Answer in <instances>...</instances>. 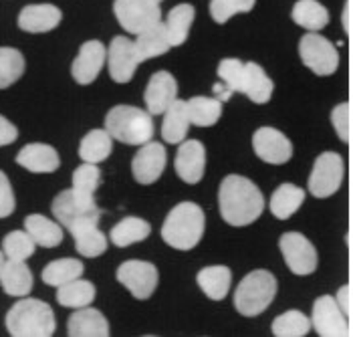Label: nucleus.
<instances>
[{"label":"nucleus","instance_id":"nucleus-1","mask_svg":"<svg viewBox=\"0 0 353 337\" xmlns=\"http://www.w3.org/2000/svg\"><path fill=\"white\" fill-rule=\"evenodd\" d=\"M218 206L226 225L248 226L259 221V216L263 214L265 198L252 180L239 174H230L220 184Z\"/></svg>","mask_w":353,"mask_h":337},{"label":"nucleus","instance_id":"nucleus-2","mask_svg":"<svg viewBox=\"0 0 353 337\" xmlns=\"http://www.w3.org/2000/svg\"><path fill=\"white\" fill-rule=\"evenodd\" d=\"M206 216L194 202H180L170 210L162 226L163 243L176 251H192L204 236Z\"/></svg>","mask_w":353,"mask_h":337},{"label":"nucleus","instance_id":"nucleus-3","mask_svg":"<svg viewBox=\"0 0 353 337\" xmlns=\"http://www.w3.org/2000/svg\"><path fill=\"white\" fill-rule=\"evenodd\" d=\"M6 329L12 337H51L57 329L51 305L21 297L6 313Z\"/></svg>","mask_w":353,"mask_h":337},{"label":"nucleus","instance_id":"nucleus-4","mask_svg":"<svg viewBox=\"0 0 353 337\" xmlns=\"http://www.w3.org/2000/svg\"><path fill=\"white\" fill-rule=\"evenodd\" d=\"M105 130L111 138L128 145H143L154 140L152 113L134 105H115L105 115Z\"/></svg>","mask_w":353,"mask_h":337},{"label":"nucleus","instance_id":"nucleus-5","mask_svg":"<svg viewBox=\"0 0 353 337\" xmlns=\"http://www.w3.org/2000/svg\"><path fill=\"white\" fill-rule=\"evenodd\" d=\"M276 279L274 275L259 269L248 273L234 293V307L245 317H256L271 307L276 297Z\"/></svg>","mask_w":353,"mask_h":337},{"label":"nucleus","instance_id":"nucleus-6","mask_svg":"<svg viewBox=\"0 0 353 337\" xmlns=\"http://www.w3.org/2000/svg\"><path fill=\"white\" fill-rule=\"evenodd\" d=\"M51 210H53L54 218L69 232L75 230L77 226L99 223V218H101V210L95 204V198L83 196L73 188L57 194L51 204Z\"/></svg>","mask_w":353,"mask_h":337},{"label":"nucleus","instance_id":"nucleus-7","mask_svg":"<svg viewBox=\"0 0 353 337\" xmlns=\"http://www.w3.org/2000/svg\"><path fill=\"white\" fill-rule=\"evenodd\" d=\"M113 12L121 28L134 37L162 21L160 4L154 0H115Z\"/></svg>","mask_w":353,"mask_h":337},{"label":"nucleus","instance_id":"nucleus-8","mask_svg":"<svg viewBox=\"0 0 353 337\" xmlns=\"http://www.w3.org/2000/svg\"><path fill=\"white\" fill-rule=\"evenodd\" d=\"M299 57L303 65L319 77H329L339 67L337 49L319 32H307L299 41Z\"/></svg>","mask_w":353,"mask_h":337},{"label":"nucleus","instance_id":"nucleus-9","mask_svg":"<svg viewBox=\"0 0 353 337\" xmlns=\"http://www.w3.org/2000/svg\"><path fill=\"white\" fill-rule=\"evenodd\" d=\"M345 164L343 158L335 152H323L317 156L311 176H309V192L315 198L333 196L343 182Z\"/></svg>","mask_w":353,"mask_h":337},{"label":"nucleus","instance_id":"nucleus-10","mask_svg":"<svg viewBox=\"0 0 353 337\" xmlns=\"http://www.w3.org/2000/svg\"><path fill=\"white\" fill-rule=\"evenodd\" d=\"M279 249L293 275H311L317 269V251L313 243L301 232H285L279 241Z\"/></svg>","mask_w":353,"mask_h":337},{"label":"nucleus","instance_id":"nucleus-11","mask_svg":"<svg viewBox=\"0 0 353 337\" xmlns=\"http://www.w3.org/2000/svg\"><path fill=\"white\" fill-rule=\"evenodd\" d=\"M117 281L121 283L136 299L145 301L154 295L160 275L156 265L148 261H125L117 269Z\"/></svg>","mask_w":353,"mask_h":337},{"label":"nucleus","instance_id":"nucleus-12","mask_svg":"<svg viewBox=\"0 0 353 337\" xmlns=\"http://www.w3.org/2000/svg\"><path fill=\"white\" fill-rule=\"evenodd\" d=\"M141 63L136 41L128 37H113L108 49V65L109 75L115 83H130Z\"/></svg>","mask_w":353,"mask_h":337},{"label":"nucleus","instance_id":"nucleus-13","mask_svg":"<svg viewBox=\"0 0 353 337\" xmlns=\"http://www.w3.org/2000/svg\"><path fill=\"white\" fill-rule=\"evenodd\" d=\"M311 325L321 337H345L350 336L347 315L337 305L335 297L323 295L313 303Z\"/></svg>","mask_w":353,"mask_h":337},{"label":"nucleus","instance_id":"nucleus-14","mask_svg":"<svg viewBox=\"0 0 353 337\" xmlns=\"http://www.w3.org/2000/svg\"><path fill=\"white\" fill-rule=\"evenodd\" d=\"M252 147L263 162L272 166L287 164L293 158L291 140L274 127H259L252 136Z\"/></svg>","mask_w":353,"mask_h":337},{"label":"nucleus","instance_id":"nucleus-15","mask_svg":"<svg viewBox=\"0 0 353 337\" xmlns=\"http://www.w3.org/2000/svg\"><path fill=\"white\" fill-rule=\"evenodd\" d=\"M163 168H165V150L160 141H148L139 145L132 162V172H134L136 182L143 186L154 184L162 178Z\"/></svg>","mask_w":353,"mask_h":337},{"label":"nucleus","instance_id":"nucleus-16","mask_svg":"<svg viewBox=\"0 0 353 337\" xmlns=\"http://www.w3.org/2000/svg\"><path fill=\"white\" fill-rule=\"evenodd\" d=\"M108 61V49L101 41H87L83 43L79 53L73 61L71 75L79 85H91L101 73Z\"/></svg>","mask_w":353,"mask_h":337},{"label":"nucleus","instance_id":"nucleus-17","mask_svg":"<svg viewBox=\"0 0 353 337\" xmlns=\"http://www.w3.org/2000/svg\"><path fill=\"white\" fill-rule=\"evenodd\" d=\"M176 174L186 184H198L206 170V150L198 140H184L174 160Z\"/></svg>","mask_w":353,"mask_h":337},{"label":"nucleus","instance_id":"nucleus-18","mask_svg":"<svg viewBox=\"0 0 353 337\" xmlns=\"http://www.w3.org/2000/svg\"><path fill=\"white\" fill-rule=\"evenodd\" d=\"M178 99V81L172 73L168 71H158L152 75V79L148 81L145 93H143V101L145 108L152 115H163L165 110Z\"/></svg>","mask_w":353,"mask_h":337},{"label":"nucleus","instance_id":"nucleus-19","mask_svg":"<svg viewBox=\"0 0 353 337\" xmlns=\"http://www.w3.org/2000/svg\"><path fill=\"white\" fill-rule=\"evenodd\" d=\"M17 164L32 174H53L61 166V158L49 143H28L17 154Z\"/></svg>","mask_w":353,"mask_h":337},{"label":"nucleus","instance_id":"nucleus-20","mask_svg":"<svg viewBox=\"0 0 353 337\" xmlns=\"http://www.w3.org/2000/svg\"><path fill=\"white\" fill-rule=\"evenodd\" d=\"M67 334L71 337H109V323L101 311L81 307L69 317Z\"/></svg>","mask_w":353,"mask_h":337},{"label":"nucleus","instance_id":"nucleus-21","mask_svg":"<svg viewBox=\"0 0 353 337\" xmlns=\"http://www.w3.org/2000/svg\"><path fill=\"white\" fill-rule=\"evenodd\" d=\"M63 12L53 4H28L19 14V27L25 32H49L59 27Z\"/></svg>","mask_w":353,"mask_h":337},{"label":"nucleus","instance_id":"nucleus-22","mask_svg":"<svg viewBox=\"0 0 353 337\" xmlns=\"http://www.w3.org/2000/svg\"><path fill=\"white\" fill-rule=\"evenodd\" d=\"M190 113H188V103L182 99H176L165 113H163L162 123V138L168 143H182L188 136L190 130Z\"/></svg>","mask_w":353,"mask_h":337},{"label":"nucleus","instance_id":"nucleus-23","mask_svg":"<svg viewBox=\"0 0 353 337\" xmlns=\"http://www.w3.org/2000/svg\"><path fill=\"white\" fill-rule=\"evenodd\" d=\"M0 285L2 291L10 297H27L28 293L32 291V273L27 267L25 261H6L4 271L0 275Z\"/></svg>","mask_w":353,"mask_h":337},{"label":"nucleus","instance_id":"nucleus-24","mask_svg":"<svg viewBox=\"0 0 353 337\" xmlns=\"http://www.w3.org/2000/svg\"><path fill=\"white\" fill-rule=\"evenodd\" d=\"M272 89H274V85H272L271 77L265 73V69L256 63H246L245 81H243L241 93H245L252 103L265 105L271 101Z\"/></svg>","mask_w":353,"mask_h":337},{"label":"nucleus","instance_id":"nucleus-25","mask_svg":"<svg viewBox=\"0 0 353 337\" xmlns=\"http://www.w3.org/2000/svg\"><path fill=\"white\" fill-rule=\"evenodd\" d=\"M196 283L202 289V293L212 299V301H222L228 291H230V283H232V273L228 267L224 265H214V267H204L198 275Z\"/></svg>","mask_w":353,"mask_h":337},{"label":"nucleus","instance_id":"nucleus-26","mask_svg":"<svg viewBox=\"0 0 353 337\" xmlns=\"http://www.w3.org/2000/svg\"><path fill=\"white\" fill-rule=\"evenodd\" d=\"M25 230L39 247L54 249L63 243V225L43 214H28L25 218Z\"/></svg>","mask_w":353,"mask_h":337},{"label":"nucleus","instance_id":"nucleus-27","mask_svg":"<svg viewBox=\"0 0 353 337\" xmlns=\"http://www.w3.org/2000/svg\"><path fill=\"white\" fill-rule=\"evenodd\" d=\"M150 234H152V226L148 221L137 218V216H128L111 228L109 238L115 247L125 249L136 243H143Z\"/></svg>","mask_w":353,"mask_h":337},{"label":"nucleus","instance_id":"nucleus-28","mask_svg":"<svg viewBox=\"0 0 353 337\" xmlns=\"http://www.w3.org/2000/svg\"><path fill=\"white\" fill-rule=\"evenodd\" d=\"M303 202H305V190L303 188L295 186V184H281L272 192L269 208H271L272 216H276L279 221H287L299 210Z\"/></svg>","mask_w":353,"mask_h":337},{"label":"nucleus","instance_id":"nucleus-29","mask_svg":"<svg viewBox=\"0 0 353 337\" xmlns=\"http://www.w3.org/2000/svg\"><path fill=\"white\" fill-rule=\"evenodd\" d=\"M136 49L139 57H141V61L165 55L172 49L170 37H168V30H165V23L160 21L158 25H154V27H150L148 30H143L141 34H137Z\"/></svg>","mask_w":353,"mask_h":337},{"label":"nucleus","instance_id":"nucleus-30","mask_svg":"<svg viewBox=\"0 0 353 337\" xmlns=\"http://www.w3.org/2000/svg\"><path fill=\"white\" fill-rule=\"evenodd\" d=\"M194 19H196V10L192 4H178L168 12L165 30H168L172 47H182L186 43Z\"/></svg>","mask_w":353,"mask_h":337},{"label":"nucleus","instance_id":"nucleus-31","mask_svg":"<svg viewBox=\"0 0 353 337\" xmlns=\"http://www.w3.org/2000/svg\"><path fill=\"white\" fill-rule=\"evenodd\" d=\"M113 138L108 130H91L79 143V158L89 164H101L111 156Z\"/></svg>","mask_w":353,"mask_h":337},{"label":"nucleus","instance_id":"nucleus-32","mask_svg":"<svg viewBox=\"0 0 353 337\" xmlns=\"http://www.w3.org/2000/svg\"><path fill=\"white\" fill-rule=\"evenodd\" d=\"M93 299H95V285L91 281L75 279L67 285L57 287V301L63 307L81 309V307H89Z\"/></svg>","mask_w":353,"mask_h":337},{"label":"nucleus","instance_id":"nucleus-33","mask_svg":"<svg viewBox=\"0 0 353 337\" xmlns=\"http://www.w3.org/2000/svg\"><path fill=\"white\" fill-rule=\"evenodd\" d=\"M73 238H75V249L77 253L87 256V258H95L108 251V236L97 228V223H89V225L77 226L75 230H71Z\"/></svg>","mask_w":353,"mask_h":337},{"label":"nucleus","instance_id":"nucleus-34","mask_svg":"<svg viewBox=\"0 0 353 337\" xmlns=\"http://www.w3.org/2000/svg\"><path fill=\"white\" fill-rule=\"evenodd\" d=\"M293 21L309 32H317L329 25V12L317 0H297L291 12Z\"/></svg>","mask_w":353,"mask_h":337},{"label":"nucleus","instance_id":"nucleus-35","mask_svg":"<svg viewBox=\"0 0 353 337\" xmlns=\"http://www.w3.org/2000/svg\"><path fill=\"white\" fill-rule=\"evenodd\" d=\"M83 271H85V267L79 258H57L43 269L41 277L51 287H61V285H67L75 279H81Z\"/></svg>","mask_w":353,"mask_h":337},{"label":"nucleus","instance_id":"nucleus-36","mask_svg":"<svg viewBox=\"0 0 353 337\" xmlns=\"http://www.w3.org/2000/svg\"><path fill=\"white\" fill-rule=\"evenodd\" d=\"M188 103V113H190L192 125H198V127H210V125H216L218 119L222 117V101L216 99L214 95L212 97H192L186 101Z\"/></svg>","mask_w":353,"mask_h":337},{"label":"nucleus","instance_id":"nucleus-37","mask_svg":"<svg viewBox=\"0 0 353 337\" xmlns=\"http://www.w3.org/2000/svg\"><path fill=\"white\" fill-rule=\"evenodd\" d=\"M311 319L301 311H285L272 321L274 337H303L311 331Z\"/></svg>","mask_w":353,"mask_h":337},{"label":"nucleus","instance_id":"nucleus-38","mask_svg":"<svg viewBox=\"0 0 353 337\" xmlns=\"http://www.w3.org/2000/svg\"><path fill=\"white\" fill-rule=\"evenodd\" d=\"M25 73V57L12 47H0V89L14 85Z\"/></svg>","mask_w":353,"mask_h":337},{"label":"nucleus","instance_id":"nucleus-39","mask_svg":"<svg viewBox=\"0 0 353 337\" xmlns=\"http://www.w3.org/2000/svg\"><path fill=\"white\" fill-rule=\"evenodd\" d=\"M37 243L27 230H12L2 241V251L10 261H27L34 254Z\"/></svg>","mask_w":353,"mask_h":337},{"label":"nucleus","instance_id":"nucleus-40","mask_svg":"<svg viewBox=\"0 0 353 337\" xmlns=\"http://www.w3.org/2000/svg\"><path fill=\"white\" fill-rule=\"evenodd\" d=\"M256 0H210V17L218 25H224L236 14L250 12Z\"/></svg>","mask_w":353,"mask_h":337},{"label":"nucleus","instance_id":"nucleus-41","mask_svg":"<svg viewBox=\"0 0 353 337\" xmlns=\"http://www.w3.org/2000/svg\"><path fill=\"white\" fill-rule=\"evenodd\" d=\"M99 182H101V172L97 168V164L83 162L81 166L73 172V190H77L83 196L95 198Z\"/></svg>","mask_w":353,"mask_h":337},{"label":"nucleus","instance_id":"nucleus-42","mask_svg":"<svg viewBox=\"0 0 353 337\" xmlns=\"http://www.w3.org/2000/svg\"><path fill=\"white\" fill-rule=\"evenodd\" d=\"M245 65L239 59H222L218 63V77L232 93H241L245 81Z\"/></svg>","mask_w":353,"mask_h":337},{"label":"nucleus","instance_id":"nucleus-43","mask_svg":"<svg viewBox=\"0 0 353 337\" xmlns=\"http://www.w3.org/2000/svg\"><path fill=\"white\" fill-rule=\"evenodd\" d=\"M331 123H333L339 140L343 141V143H347L350 141V103L343 101V103H339V105L333 108V112H331Z\"/></svg>","mask_w":353,"mask_h":337},{"label":"nucleus","instance_id":"nucleus-44","mask_svg":"<svg viewBox=\"0 0 353 337\" xmlns=\"http://www.w3.org/2000/svg\"><path fill=\"white\" fill-rule=\"evenodd\" d=\"M17 200H14V192L10 186L8 176L0 170V218H6L14 212Z\"/></svg>","mask_w":353,"mask_h":337},{"label":"nucleus","instance_id":"nucleus-45","mask_svg":"<svg viewBox=\"0 0 353 337\" xmlns=\"http://www.w3.org/2000/svg\"><path fill=\"white\" fill-rule=\"evenodd\" d=\"M19 138V130L14 123H10L6 117L0 115V147L2 145H10L12 141Z\"/></svg>","mask_w":353,"mask_h":337},{"label":"nucleus","instance_id":"nucleus-46","mask_svg":"<svg viewBox=\"0 0 353 337\" xmlns=\"http://www.w3.org/2000/svg\"><path fill=\"white\" fill-rule=\"evenodd\" d=\"M335 301H337V305L341 307V311H343L345 315H350V287H347V285H343V287L337 291Z\"/></svg>","mask_w":353,"mask_h":337},{"label":"nucleus","instance_id":"nucleus-47","mask_svg":"<svg viewBox=\"0 0 353 337\" xmlns=\"http://www.w3.org/2000/svg\"><path fill=\"white\" fill-rule=\"evenodd\" d=\"M212 89H214V97H216V99H220L222 103L230 101V99H232V95H234V93H232V91H230V89L226 87V85L222 83V81L214 85Z\"/></svg>","mask_w":353,"mask_h":337},{"label":"nucleus","instance_id":"nucleus-48","mask_svg":"<svg viewBox=\"0 0 353 337\" xmlns=\"http://www.w3.org/2000/svg\"><path fill=\"white\" fill-rule=\"evenodd\" d=\"M343 28L350 30V2H345L343 6Z\"/></svg>","mask_w":353,"mask_h":337},{"label":"nucleus","instance_id":"nucleus-49","mask_svg":"<svg viewBox=\"0 0 353 337\" xmlns=\"http://www.w3.org/2000/svg\"><path fill=\"white\" fill-rule=\"evenodd\" d=\"M6 261H8V258H6V254H4V251L0 249V275H2V271H4V265H6Z\"/></svg>","mask_w":353,"mask_h":337},{"label":"nucleus","instance_id":"nucleus-50","mask_svg":"<svg viewBox=\"0 0 353 337\" xmlns=\"http://www.w3.org/2000/svg\"><path fill=\"white\" fill-rule=\"evenodd\" d=\"M154 2H158V4H160V2H162V0H154Z\"/></svg>","mask_w":353,"mask_h":337}]
</instances>
